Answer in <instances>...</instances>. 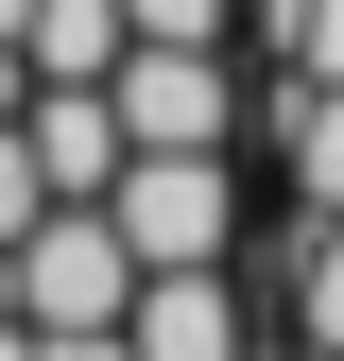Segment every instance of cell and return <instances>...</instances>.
<instances>
[{"mask_svg":"<svg viewBox=\"0 0 344 361\" xmlns=\"http://www.w3.org/2000/svg\"><path fill=\"white\" fill-rule=\"evenodd\" d=\"M293 190H310V224H344V86L293 69Z\"/></svg>","mask_w":344,"mask_h":361,"instance_id":"7","label":"cell"},{"mask_svg":"<svg viewBox=\"0 0 344 361\" xmlns=\"http://www.w3.org/2000/svg\"><path fill=\"white\" fill-rule=\"evenodd\" d=\"M18 52H35V86H104L121 52H138V18H121V0H35Z\"/></svg>","mask_w":344,"mask_h":361,"instance_id":"6","label":"cell"},{"mask_svg":"<svg viewBox=\"0 0 344 361\" xmlns=\"http://www.w3.org/2000/svg\"><path fill=\"white\" fill-rule=\"evenodd\" d=\"M293 310H310V361H344V224L293 241Z\"/></svg>","mask_w":344,"mask_h":361,"instance_id":"8","label":"cell"},{"mask_svg":"<svg viewBox=\"0 0 344 361\" xmlns=\"http://www.w3.org/2000/svg\"><path fill=\"white\" fill-rule=\"evenodd\" d=\"M0 361H52V327H35V310H18V293H0Z\"/></svg>","mask_w":344,"mask_h":361,"instance_id":"13","label":"cell"},{"mask_svg":"<svg viewBox=\"0 0 344 361\" xmlns=\"http://www.w3.org/2000/svg\"><path fill=\"white\" fill-rule=\"evenodd\" d=\"M18 138H35V172H52V207H104L121 155H138V138H121V86H35Z\"/></svg>","mask_w":344,"mask_h":361,"instance_id":"4","label":"cell"},{"mask_svg":"<svg viewBox=\"0 0 344 361\" xmlns=\"http://www.w3.org/2000/svg\"><path fill=\"white\" fill-rule=\"evenodd\" d=\"M138 361H241V293H224V258H190V276H138Z\"/></svg>","mask_w":344,"mask_h":361,"instance_id":"5","label":"cell"},{"mask_svg":"<svg viewBox=\"0 0 344 361\" xmlns=\"http://www.w3.org/2000/svg\"><path fill=\"white\" fill-rule=\"evenodd\" d=\"M121 18H138V35H224L241 0H121Z\"/></svg>","mask_w":344,"mask_h":361,"instance_id":"11","label":"cell"},{"mask_svg":"<svg viewBox=\"0 0 344 361\" xmlns=\"http://www.w3.org/2000/svg\"><path fill=\"white\" fill-rule=\"evenodd\" d=\"M52 361H138V327H52Z\"/></svg>","mask_w":344,"mask_h":361,"instance_id":"12","label":"cell"},{"mask_svg":"<svg viewBox=\"0 0 344 361\" xmlns=\"http://www.w3.org/2000/svg\"><path fill=\"white\" fill-rule=\"evenodd\" d=\"M104 86H121V138H138V155H224V121H241L224 35H138Z\"/></svg>","mask_w":344,"mask_h":361,"instance_id":"1","label":"cell"},{"mask_svg":"<svg viewBox=\"0 0 344 361\" xmlns=\"http://www.w3.org/2000/svg\"><path fill=\"white\" fill-rule=\"evenodd\" d=\"M121 241H138V276H190V258H224L241 241V190H224V155H121Z\"/></svg>","mask_w":344,"mask_h":361,"instance_id":"2","label":"cell"},{"mask_svg":"<svg viewBox=\"0 0 344 361\" xmlns=\"http://www.w3.org/2000/svg\"><path fill=\"white\" fill-rule=\"evenodd\" d=\"M258 18H276V52L310 69V86H344V0H258Z\"/></svg>","mask_w":344,"mask_h":361,"instance_id":"9","label":"cell"},{"mask_svg":"<svg viewBox=\"0 0 344 361\" xmlns=\"http://www.w3.org/2000/svg\"><path fill=\"white\" fill-rule=\"evenodd\" d=\"M35 224H52V172H35V138H18V121H0V258H18Z\"/></svg>","mask_w":344,"mask_h":361,"instance_id":"10","label":"cell"},{"mask_svg":"<svg viewBox=\"0 0 344 361\" xmlns=\"http://www.w3.org/2000/svg\"><path fill=\"white\" fill-rule=\"evenodd\" d=\"M18 310L35 327H121L138 310V241H121V207H52L18 241Z\"/></svg>","mask_w":344,"mask_h":361,"instance_id":"3","label":"cell"}]
</instances>
